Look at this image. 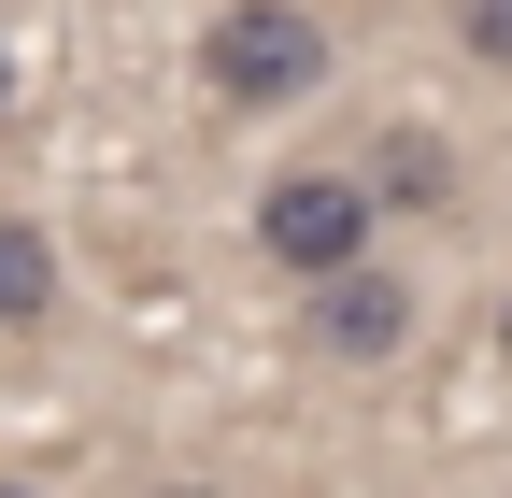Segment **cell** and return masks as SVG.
<instances>
[{
	"mask_svg": "<svg viewBox=\"0 0 512 498\" xmlns=\"http://www.w3.org/2000/svg\"><path fill=\"white\" fill-rule=\"evenodd\" d=\"M441 29H456L470 72H512V0H441Z\"/></svg>",
	"mask_w": 512,
	"mask_h": 498,
	"instance_id": "obj_6",
	"label": "cell"
},
{
	"mask_svg": "<svg viewBox=\"0 0 512 498\" xmlns=\"http://www.w3.org/2000/svg\"><path fill=\"white\" fill-rule=\"evenodd\" d=\"M498 356H512V285H498Z\"/></svg>",
	"mask_w": 512,
	"mask_h": 498,
	"instance_id": "obj_8",
	"label": "cell"
},
{
	"mask_svg": "<svg viewBox=\"0 0 512 498\" xmlns=\"http://www.w3.org/2000/svg\"><path fill=\"white\" fill-rule=\"evenodd\" d=\"M370 242H384V200L356 185V157H285L271 185H256V257H271L285 285L370 271Z\"/></svg>",
	"mask_w": 512,
	"mask_h": 498,
	"instance_id": "obj_1",
	"label": "cell"
},
{
	"mask_svg": "<svg viewBox=\"0 0 512 498\" xmlns=\"http://www.w3.org/2000/svg\"><path fill=\"white\" fill-rule=\"evenodd\" d=\"M200 86L228 114H299L328 86V15H299V0H228L200 29Z\"/></svg>",
	"mask_w": 512,
	"mask_h": 498,
	"instance_id": "obj_2",
	"label": "cell"
},
{
	"mask_svg": "<svg viewBox=\"0 0 512 498\" xmlns=\"http://www.w3.org/2000/svg\"><path fill=\"white\" fill-rule=\"evenodd\" d=\"M57 314V228L0 214V328H43Z\"/></svg>",
	"mask_w": 512,
	"mask_h": 498,
	"instance_id": "obj_5",
	"label": "cell"
},
{
	"mask_svg": "<svg viewBox=\"0 0 512 498\" xmlns=\"http://www.w3.org/2000/svg\"><path fill=\"white\" fill-rule=\"evenodd\" d=\"M413 342V271H328V285H299V356H328V370H384Z\"/></svg>",
	"mask_w": 512,
	"mask_h": 498,
	"instance_id": "obj_3",
	"label": "cell"
},
{
	"mask_svg": "<svg viewBox=\"0 0 512 498\" xmlns=\"http://www.w3.org/2000/svg\"><path fill=\"white\" fill-rule=\"evenodd\" d=\"M0 129H15V43H0Z\"/></svg>",
	"mask_w": 512,
	"mask_h": 498,
	"instance_id": "obj_7",
	"label": "cell"
},
{
	"mask_svg": "<svg viewBox=\"0 0 512 498\" xmlns=\"http://www.w3.org/2000/svg\"><path fill=\"white\" fill-rule=\"evenodd\" d=\"M356 185H370L384 214H456L470 200V171H456V143H441L427 114H384V129L356 143Z\"/></svg>",
	"mask_w": 512,
	"mask_h": 498,
	"instance_id": "obj_4",
	"label": "cell"
}]
</instances>
